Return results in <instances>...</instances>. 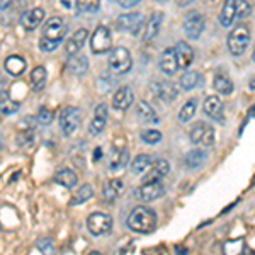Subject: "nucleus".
Masks as SVG:
<instances>
[{
  "label": "nucleus",
  "mask_w": 255,
  "mask_h": 255,
  "mask_svg": "<svg viewBox=\"0 0 255 255\" xmlns=\"http://www.w3.org/2000/svg\"><path fill=\"white\" fill-rule=\"evenodd\" d=\"M153 162L155 160L151 158V155H148V153L136 155L133 162H131V172H133V174H143V172H146L148 168L151 167V163Z\"/></svg>",
  "instance_id": "26"
},
{
  "label": "nucleus",
  "mask_w": 255,
  "mask_h": 255,
  "mask_svg": "<svg viewBox=\"0 0 255 255\" xmlns=\"http://www.w3.org/2000/svg\"><path fill=\"white\" fill-rule=\"evenodd\" d=\"M46 68L44 67H36L32 70L31 73V84H32V89L34 90H41L44 87V84H46Z\"/></svg>",
  "instance_id": "33"
},
{
  "label": "nucleus",
  "mask_w": 255,
  "mask_h": 255,
  "mask_svg": "<svg viewBox=\"0 0 255 255\" xmlns=\"http://www.w3.org/2000/svg\"><path fill=\"white\" fill-rule=\"evenodd\" d=\"M133 67V58H131V53L126 48L116 46L111 49L109 55V68L116 75H126L128 72Z\"/></svg>",
  "instance_id": "2"
},
{
  "label": "nucleus",
  "mask_w": 255,
  "mask_h": 255,
  "mask_svg": "<svg viewBox=\"0 0 255 255\" xmlns=\"http://www.w3.org/2000/svg\"><path fill=\"white\" fill-rule=\"evenodd\" d=\"M175 51H177V60H179V67L180 68L191 67V63L194 61V49L191 48V44L180 41L175 46Z\"/></svg>",
  "instance_id": "22"
},
{
  "label": "nucleus",
  "mask_w": 255,
  "mask_h": 255,
  "mask_svg": "<svg viewBox=\"0 0 255 255\" xmlns=\"http://www.w3.org/2000/svg\"><path fill=\"white\" fill-rule=\"evenodd\" d=\"M160 68H162V72L165 73V75H174L177 73V70H179V60H177V51L175 48H167L165 51L162 53V56H160Z\"/></svg>",
  "instance_id": "14"
},
{
  "label": "nucleus",
  "mask_w": 255,
  "mask_h": 255,
  "mask_svg": "<svg viewBox=\"0 0 255 255\" xmlns=\"http://www.w3.org/2000/svg\"><path fill=\"white\" fill-rule=\"evenodd\" d=\"M163 192H165V189L160 182H145L134 191V197L143 203H151V201L162 197Z\"/></svg>",
  "instance_id": "11"
},
{
  "label": "nucleus",
  "mask_w": 255,
  "mask_h": 255,
  "mask_svg": "<svg viewBox=\"0 0 255 255\" xmlns=\"http://www.w3.org/2000/svg\"><path fill=\"white\" fill-rule=\"evenodd\" d=\"M133 90L131 87H119L113 96V108L116 111H126L133 104Z\"/></svg>",
  "instance_id": "18"
},
{
  "label": "nucleus",
  "mask_w": 255,
  "mask_h": 255,
  "mask_svg": "<svg viewBox=\"0 0 255 255\" xmlns=\"http://www.w3.org/2000/svg\"><path fill=\"white\" fill-rule=\"evenodd\" d=\"M215 89L221 94V96H230V94H233V89L235 87H233V82L226 73H216Z\"/></svg>",
  "instance_id": "28"
},
{
  "label": "nucleus",
  "mask_w": 255,
  "mask_h": 255,
  "mask_svg": "<svg viewBox=\"0 0 255 255\" xmlns=\"http://www.w3.org/2000/svg\"><path fill=\"white\" fill-rule=\"evenodd\" d=\"M9 3H10V0H2V5H0V9L5 10L7 7H9Z\"/></svg>",
  "instance_id": "44"
},
{
  "label": "nucleus",
  "mask_w": 255,
  "mask_h": 255,
  "mask_svg": "<svg viewBox=\"0 0 255 255\" xmlns=\"http://www.w3.org/2000/svg\"><path fill=\"white\" fill-rule=\"evenodd\" d=\"M99 157H101V148H97V150H96V160H97Z\"/></svg>",
  "instance_id": "47"
},
{
  "label": "nucleus",
  "mask_w": 255,
  "mask_h": 255,
  "mask_svg": "<svg viewBox=\"0 0 255 255\" xmlns=\"http://www.w3.org/2000/svg\"><path fill=\"white\" fill-rule=\"evenodd\" d=\"M60 46V43H56V41H51V39H46V38H43L41 36V39H39V49L43 53H51V51H55L56 48Z\"/></svg>",
  "instance_id": "40"
},
{
  "label": "nucleus",
  "mask_w": 255,
  "mask_h": 255,
  "mask_svg": "<svg viewBox=\"0 0 255 255\" xmlns=\"http://www.w3.org/2000/svg\"><path fill=\"white\" fill-rule=\"evenodd\" d=\"M113 228V218L106 213H92L87 218V230L94 237H102Z\"/></svg>",
  "instance_id": "5"
},
{
  "label": "nucleus",
  "mask_w": 255,
  "mask_h": 255,
  "mask_svg": "<svg viewBox=\"0 0 255 255\" xmlns=\"http://www.w3.org/2000/svg\"><path fill=\"white\" fill-rule=\"evenodd\" d=\"M17 109H19V104H17V102L5 101V99L2 101V114H5V116H10V114H14Z\"/></svg>",
  "instance_id": "41"
},
{
  "label": "nucleus",
  "mask_w": 255,
  "mask_h": 255,
  "mask_svg": "<svg viewBox=\"0 0 255 255\" xmlns=\"http://www.w3.org/2000/svg\"><path fill=\"white\" fill-rule=\"evenodd\" d=\"M67 34V24L61 17H51L46 20V24L43 26V38L56 41V43H61V39Z\"/></svg>",
  "instance_id": "9"
},
{
  "label": "nucleus",
  "mask_w": 255,
  "mask_h": 255,
  "mask_svg": "<svg viewBox=\"0 0 255 255\" xmlns=\"http://www.w3.org/2000/svg\"><path fill=\"white\" fill-rule=\"evenodd\" d=\"M237 19V9H235V0H225L223 7L220 12V24L223 27H230Z\"/></svg>",
  "instance_id": "24"
},
{
  "label": "nucleus",
  "mask_w": 255,
  "mask_h": 255,
  "mask_svg": "<svg viewBox=\"0 0 255 255\" xmlns=\"http://www.w3.org/2000/svg\"><path fill=\"white\" fill-rule=\"evenodd\" d=\"M192 0H177V3H179L180 7H184V5H187V3H191Z\"/></svg>",
  "instance_id": "45"
},
{
  "label": "nucleus",
  "mask_w": 255,
  "mask_h": 255,
  "mask_svg": "<svg viewBox=\"0 0 255 255\" xmlns=\"http://www.w3.org/2000/svg\"><path fill=\"white\" fill-rule=\"evenodd\" d=\"M53 180H55L58 186L72 189V187L77 186V182H79V177H77V174L72 170V168H60V170L55 174V177H53Z\"/></svg>",
  "instance_id": "23"
},
{
  "label": "nucleus",
  "mask_w": 255,
  "mask_h": 255,
  "mask_svg": "<svg viewBox=\"0 0 255 255\" xmlns=\"http://www.w3.org/2000/svg\"><path fill=\"white\" fill-rule=\"evenodd\" d=\"M87 36H89L87 29H79L73 32V34L70 36V39L67 41V44H65V53H67L68 56H75L82 49V46L85 44Z\"/></svg>",
  "instance_id": "16"
},
{
  "label": "nucleus",
  "mask_w": 255,
  "mask_h": 255,
  "mask_svg": "<svg viewBox=\"0 0 255 255\" xmlns=\"http://www.w3.org/2000/svg\"><path fill=\"white\" fill-rule=\"evenodd\" d=\"M136 114L139 119H143V121H146V123H158L157 113H155L153 108L145 101H139L136 104Z\"/></svg>",
  "instance_id": "29"
},
{
  "label": "nucleus",
  "mask_w": 255,
  "mask_h": 255,
  "mask_svg": "<svg viewBox=\"0 0 255 255\" xmlns=\"http://www.w3.org/2000/svg\"><path fill=\"white\" fill-rule=\"evenodd\" d=\"M196 111H197V101H196V99H189L186 104L182 106V109H180V113H179V121H180V123L191 121V119L194 118Z\"/></svg>",
  "instance_id": "32"
},
{
  "label": "nucleus",
  "mask_w": 255,
  "mask_h": 255,
  "mask_svg": "<svg viewBox=\"0 0 255 255\" xmlns=\"http://www.w3.org/2000/svg\"><path fill=\"white\" fill-rule=\"evenodd\" d=\"M201 82V75L197 72H186L182 77H180V85H182L184 90H192L199 85Z\"/></svg>",
  "instance_id": "35"
},
{
  "label": "nucleus",
  "mask_w": 255,
  "mask_h": 255,
  "mask_svg": "<svg viewBox=\"0 0 255 255\" xmlns=\"http://www.w3.org/2000/svg\"><path fill=\"white\" fill-rule=\"evenodd\" d=\"M204 113L215 121H223V101L218 96H208L203 104Z\"/></svg>",
  "instance_id": "17"
},
{
  "label": "nucleus",
  "mask_w": 255,
  "mask_h": 255,
  "mask_svg": "<svg viewBox=\"0 0 255 255\" xmlns=\"http://www.w3.org/2000/svg\"><path fill=\"white\" fill-rule=\"evenodd\" d=\"M128 160H129V153L125 150V148H116L111 155V160H109V168L111 170H121L123 167H126Z\"/></svg>",
  "instance_id": "27"
},
{
  "label": "nucleus",
  "mask_w": 255,
  "mask_h": 255,
  "mask_svg": "<svg viewBox=\"0 0 255 255\" xmlns=\"http://www.w3.org/2000/svg\"><path fill=\"white\" fill-rule=\"evenodd\" d=\"M191 141L194 145H203V146H211L215 143V129L211 126L206 125L204 121H197L194 126H192L191 133Z\"/></svg>",
  "instance_id": "6"
},
{
  "label": "nucleus",
  "mask_w": 255,
  "mask_h": 255,
  "mask_svg": "<svg viewBox=\"0 0 255 255\" xmlns=\"http://www.w3.org/2000/svg\"><path fill=\"white\" fill-rule=\"evenodd\" d=\"M249 85H250V89H252V90H255V77H252V79H250Z\"/></svg>",
  "instance_id": "46"
},
{
  "label": "nucleus",
  "mask_w": 255,
  "mask_h": 255,
  "mask_svg": "<svg viewBox=\"0 0 255 255\" xmlns=\"http://www.w3.org/2000/svg\"><path fill=\"white\" fill-rule=\"evenodd\" d=\"M36 247L41 250L43 255H53L55 254V247H53V242L49 238H41V240L36 242Z\"/></svg>",
  "instance_id": "39"
},
{
  "label": "nucleus",
  "mask_w": 255,
  "mask_h": 255,
  "mask_svg": "<svg viewBox=\"0 0 255 255\" xmlns=\"http://www.w3.org/2000/svg\"><path fill=\"white\" fill-rule=\"evenodd\" d=\"M111 46H113V39H111V32L106 26H99L96 31L92 32L90 38V49L94 55H102L108 53Z\"/></svg>",
  "instance_id": "7"
},
{
  "label": "nucleus",
  "mask_w": 255,
  "mask_h": 255,
  "mask_svg": "<svg viewBox=\"0 0 255 255\" xmlns=\"http://www.w3.org/2000/svg\"><path fill=\"white\" fill-rule=\"evenodd\" d=\"M77 10L84 14H94L101 7V0H77Z\"/></svg>",
  "instance_id": "36"
},
{
  "label": "nucleus",
  "mask_w": 255,
  "mask_h": 255,
  "mask_svg": "<svg viewBox=\"0 0 255 255\" xmlns=\"http://www.w3.org/2000/svg\"><path fill=\"white\" fill-rule=\"evenodd\" d=\"M141 139L148 145H155V143H160L162 139V133L158 129H145L141 133Z\"/></svg>",
  "instance_id": "37"
},
{
  "label": "nucleus",
  "mask_w": 255,
  "mask_h": 255,
  "mask_svg": "<svg viewBox=\"0 0 255 255\" xmlns=\"http://www.w3.org/2000/svg\"><path fill=\"white\" fill-rule=\"evenodd\" d=\"M250 43V32L247 26H238L235 27L228 36V51L233 56H240L245 53V49L249 48Z\"/></svg>",
  "instance_id": "4"
},
{
  "label": "nucleus",
  "mask_w": 255,
  "mask_h": 255,
  "mask_svg": "<svg viewBox=\"0 0 255 255\" xmlns=\"http://www.w3.org/2000/svg\"><path fill=\"white\" fill-rule=\"evenodd\" d=\"M235 9H237V19L247 17L252 12V5L247 0H235Z\"/></svg>",
  "instance_id": "38"
},
{
  "label": "nucleus",
  "mask_w": 255,
  "mask_h": 255,
  "mask_svg": "<svg viewBox=\"0 0 255 255\" xmlns=\"http://www.w3.org/2000/svg\"><path fill=\"white\" fill-rule=\"evenodd\" d=\"M82 125V114L79 108L67 106L60 113V129L65 136H72Z\"/></svg>",
  "instance_id": "3"
},
{
  "label": "nucleus",
  "mask_w": 255,
  "mask_h": 255,
  "mask_svg": "<svg viewBox=\"0 0 255 255\" xmlns=\"http://www.w3.org/2000/svg\"><path fill=\"white\" fill-rule=\"evenodd\" d=\"M139 0H119V5L125 7V9H131V7L138 5Z\"/></svg>",
  "instance_id": "43"
},
{
  "label": "nucleus",
  "mask_w": 255,
  "mask_h": 255,
  "mask_svg": "<svg viewBox=\"0 0 255 255\" xmlns=\"http://www.w3.org/2000/svg\"><path fill=\"white\" fill-rule=\"evenodd\" d=\"M44 19V10L41 7H34V9L27 10L26 14L20 17V24L26 31H34L36 27L43 22Z\"/></svg>",
  "instance_id": "19"
},
{
  "label": "nucleus",
  "mask_w": 255,
  "mask_h": 255,
  "mask_svg": "<svg viewBox=\"0 0 255 255\" xmlns=\"http://www.w3.org/2000/svg\"><path fill=\"white\" fill-rule=\"evenodd\" d=\"M204 29V15L199 12H189L184 19V32L189 39H197Z\"/></svg>",
  "instance_id": "10"
},
{
  "label": "nucleus",
  "mask_w": 255,
  "mask_h": 255,
  "mask_svg": "<svg viewBox=\"0 0 255 255\" xmlns=\"http://www.w3.org/2000/svg\"><path fill=\"white\" fill-rule=\"evenodd\" d=\"M92 196H94L92 186L85 184V186H82L79 191H77V194L73 196L72 199H70V204H72V206H77V204H82V203H85V201H89Z\"/></svg>",
  "instance_id": "34"
},
{
  "label": "nucleus",
  "mask_w": 255,
  "mask_h": 255,
  "mask_svg": "<svg viewBox=\"0 0 255 255\" xmlns=\"http://www.w3.org/2000/svg\"><path fill=\"white\" fill-rule=\"evenodd\" d=\"M162 19H163V14L162 12H153L150 15V19L146 20L145 24V31H143V39L145 41H151L155 36L158 34L160 31V26H162Z\"/></svg>",
  "instance_id": "20"
},
{
  "label": "nucleus",
  "mask_w": 255,
  "mask_h": 255,
  "mask_svg": "<svg viewBox=\"0 0 255 255\" xmlns=\"http://www.w3.org/2000/svg\"><path fill=\"white\" fill-rule=\"evenodd\" d=\"M38 121L41 125H49L53 121V113L48 108H41L38 113Z\"/></svg>",
  "instance_id": "42"
},
{
  "label": "nucleus",
  "mask_w": 255,
  "mask_h": 255,
  "mask_svg": "<svg viewBox=\"0 0 255 255\" xmlns=\"http://www.w3.org/2000/svg\"><path fill=\"white\" fill-rule=\"evenodd\" d=\"M89 255H101V254H99V252H92V254H89Z\"/></svg>",
  "instance_id": "48"
},
{
  "label": "nucleus",
  "mask_w": 255,
  "mask_h": 255,
  "mask_svg": "<svg viewBox=\"0 0 255 255\" xmlns=\"http://www.w3.org/2000/svg\"><path fill=\"white\" fill-rule=\"evenodd\" d=\"M123 189H125V184H123L121 179H111L102 189V196H104V199L108 203H114L123 194Z\"/></svg>",
  "instance_id": "21"
},
{
  "label": "nucleus",
  "mask_w": 255,
  "mask_h": 255,
  "mask_svg": "<svg viewBox=\"0 0 255 255\" xmlns=\"http://www.w3.org/2000/svg\"><path fill=\"white\" fill-rule=\"evenodd\" d=\"M150 85H151V92H153L157 97L162 99V101H165V102L175 101V97L179 96V87H177L175 84H172V82L153 80Z\"/></svg>",
  "instance_id": "12"
},
{
  "label": "nucleus",
  "mask_w": 255,
  "mask_h": 255,
  "mask_svg": "<svg viewBox=\"0 0 255 255\" xmlns=\"http://www.w3.org/2000/svg\"><path fill=\"white\" fill-rule=\"evenodd\" d=\"M128 226L136 233H151L157 228V215L153 213V209L138 206L128 216Z\"/></svg>",
  "instance_id": "1"
},
{
  "label": "nucleus",
  "mask_w": 255,
  "mask_h": 255,
  "mask_svg": "<svg viewBox=\"0 0 255 255\" xmlns=\"http://www.w3.org/2000/svg\"><path fill=\"white\" fill-rule=\"evenodd\" d=\"M116 27L123 32H131L133 36H136L139 31L143 29V19L141 14L138 12H129V14H121L118 17Z\"/></svg>",
  "instance_id": "8"
},
{
  "label": "nucleus",
  "mask_w": 255,
  "mask_h": 255,
  "mask_svg": "<svg viewBox=\"0 0 255 255\" xmlns=\"http://www.w3.org/2000/svg\"><path fill=\"white\" fill-rule=\"evenodd\" d=\"M168 172H170V163H168L167 160H163V158L155 160V162L151 163V167L146 170L143 180H145V182H160V179H163Z\"/></svg>",
  "instance_id": "13"
},
{
  "label": "nucleus",
  "mask_w": 255,
  "mask_h": 255,
  "mask_svg": "<svg viewBox=\"0 0 255 255\" xmlns=\"http://www.w3.org/2000/svg\"><path fill=\"white\" fill-rule=\"evenodd\" d=\"M3 67H5L7 73L12 77H19L22 75L24 72H26V60L22 58V56H17V55H12L9 58L5 60V63H3Z\"/></svg>",
  "instance_id": "25"
},
{
  "label": "nucleus",
  "mask_w": 255,
  "mask_h": 255,
  "mask_svg": "<svg viewBox=\"0 0 255 255\" xmlns=\"http://www.w3.org/2000/svg\"><path fill=\"white\" fill-rule=\"evenodd\" d=\"M204 160H206V153H204L203 150H191L186 155V158H184V163H186L187 168L194 170V168H199L203 165Z\"/></svg>",
  "instance_id": "30"
},
{
  "label": "nucleus",
  "mask_w": 255,
  "mask_h": 255,
  "mask_svg": "<svg viewBox=\"0 0 255 255\" xmlns=\"http://www.w3.org/2000/svg\"><path fill=\"white\" fill-rule=\"evenodd\" d=\"M254 61H255V48H254Z\"/></svg>",
  "instance_id": "49"
},
{
  "label": "nucleus",
  "mask_w": 255,
  "mask_h": 255,
  "mask_svg": "<svg viewBox=\"0 0 255 255\" xmlns=\"http://www.w3.org/2000/svg\"><path fill=\"white\" fill-rule=\"evenodd\" d=\"M89 68V61L85 56H72V60H68V70L73 73H77V75H84L85 72H87Z\"/></svg>",
  "instance_id": "31"
},
{
  "label": "nucleus",
  "mask_w": 255,
  "mask_h": 255,
  "mask_svg": "<svg viewBox=\"0 0 255 255\" xmlns=\"http://www.w3.org/2000/svg\"><path fill=\"white\" fill-rule=\"evenodd\" d=\"M106 123H108V106L106 104H99L96 108V113H94V119L89 126V133L92 136H97L104 131Z\"/></svg>",
  "instance_id": "15"
}]
</instances>
